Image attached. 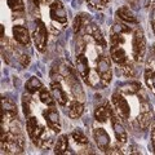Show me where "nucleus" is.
<instances>
[{
	"mask_svg": "<svg viewBox=\"0 0 155 155\" xmlns=\"http://www.w3.org/2000/svg\"><path fill=\"white\" fill-rule=\"evenodd\" d=\"M145 81H146L147 87L155 94V69H153V67L146 69V71H145Z\"/></svg>",
	"mask_w": 155,
	"mask_h": 155,
	"instance_id": "obj_24",
	"label": "nucleus"
},
{
	"mask_svg": "<svg viewBox=\"0 0 155 155\" xmlns=\"http://www.w3.org/2000/svg\"><path fill=\"white\" fill-rule=\"evenodd\" d=\"M13 38L17 43H19L21 45H27L30 43V34L28 30L25 26L16 25L13 26Z\"/></svg>",
	"mask_w": 155,
	"mask_h": 155,
	"instance_id": "obj_13",
	"label": "nucleus"
},
{
	"mask_svg": "<svg viewBox=\"0 0 155 155\" xmlns=\"http://www.w3.org/2000/svg\"><path fill=\"white\" fill-rule=\"evenodd\" d=\"M44 119L47 122L48 128L52 129L53 133H58L61 130V120H60V114L58 111L53 107L48 109L47 111H44Z\"/></svg>",
	"mask_w": 155,
	"mask_h": 155,
	"instance_id": "obj_8",
	"label": "nucleus"
},
{
	"mask_svg": "<svg viewBox=\"0 0 155 155\" xmlns=\"http://www.w3.org/2000/svg\"><path fill=\"white\" fill-rule=\"evenodd\" d=\"M96 71L98 72L100 79H101V84L104 87L107 85L111 81V78H113V71H111V65L107 57H105L101 54L97 60L96 64Z\"/></svg>",
	"mask_w": 155,
	"mask_h": 155,
	"instance_id": "obj_6",
	"label": "nucleus"
},
{
	"mask_svg": "<svg viewBox=\"0 0 155 155\" xmlns=\"http://www.w3.org/2000/svg\"><path fill=\"white\" fill-rule=\"evenodd\" d=\"M153 30H154V34H155V21L153 22Z\"/></svg>",
	"mask_w": 155,
	"mask_h": 155,
	"instance_id": "obj_33",
	"label": "nucleus"
},
{
	"mask_svg": "<svg viewBox=\"0 0 155 155\" xmlns=\"http://www.w3.org/2000/svg\"><path fill=\"white\" fill-rule=\"evenodd\" d=\"M151 120H153L151 110H150V107H145L141 113H140V115L136 118L134 124L137 125L138 129H146L150 125V123H151Z\"/></svg>",
	"mask_w": 155,
	"mask_h": 155,
	"instance_id": "obj_15",
	"label": "nucleus"
},
{
	"mask_svg": "<svg viewBox=\"0 0 155 155\" xmlns=\"http://www.w3.org/2000/svg\"><path fill=\"white\" fill-rule=\"evenodd\" d=\"M93 138L96 141L97 147H98L101 151H106V153H107V150L110 147V142H111L109 133L106 132L104 128H94V130H93Z\"/></svg>",
	"mask_w": 155,
	"mask_h": 155,
	"instance_id": "obj_9",
	"label": "nucleus"
},
{
	"mask_svg": "<svg viewBox=\"0 0 155 155\" xmlns=\"http://www.w3.org/2000/svg\"><path fill=\"white\" fill-rule=\"evenodd\" d=\"M17 116V107L11 100L8 98H3V109H2V119L3 123L13 120Z\"/></svg>",
	"mask_w": 155,
	"mask_h": 155,
	"instance_id": "obj_11",
	"label": "nucleus"
},
{
	"mask_svg": "<svg viewBox=\"0 0 155 155\" xmlns=\"http://www.w3.org/2000/svg\"><path fill=\"white\" fill-rule=\"evenodd\" d=\"M111 104L114 106V110L116 111V114L119 115L120 119L123 120H129L130 116V107L128 101L124 98V96L122 94V92H116L111 97Z\"/></svg>",
	"mask_w": 155,
	"mask_h": 155,
	"instance_id": "obj_4",
	"label": "nucleus"
},
{
	"mask_svg": "<svg viewBox=\"0 0 155 155\" xmlns=\"http://www.w3.org/2000/svg\"><path fill=\"white\" fill-rule=\"evenodd\" d=\"M116 16L119 17V19H122L125 23H137V18H136L134 13L130 11L127 7H122L116 11Z\"/></svg>",
	"mask_w": 155,
	"mask_h": 155,
	"instance_id": "obj_18",
	"label": "nucleus"
},
{
	"mask_svg": "<svg viewBox=\"0 0 155 155\" xmlns=\"http://www.w3.org/2000/svg\"><path fill=\"white\" fill-rule=\"evenodd\" d=\"M145 53H146V39H145L143 31L137 28L132 36V56L137 62L143 61Z\"/></svg>",
	"mask_w": 155,
	"mask_h": 155,
	"instance_id": "obj_2",
	"label": "nucleus"
},
{
	"mask_svg": "<svg viewBox=\"0 0 155 155\" xmlns=\"http://www.w3.org/2000/svg\"><path fill=\"white\" fill-rule=\"evenodd\" d=\"M22 106H23V113H25L26 116H30V97H26L23 96V100H22Z\"/></svg>",
	"mask_w": 155,
	"mask_h": 155,
	"instance_id": "obj_29",
	"label": "nucleus"
},
{
	"mask_svg": "<svg viewBox=\"0 0 155 155\" xmlns=\"http://www.w3.org/2000/svg\"><path fill=\"white\" fill-rule=\"evenodd\" d=\"M87 22H88V19H87L85 14H79L78 17H75L74 25H72V27H74V32L75 34L79 32L84 26H87Z\"/></svg>",
	"mask_w": 155,
	"mask_h": 155,
	"instance_id": "obj_25",
	"label": "nucleus"
},
{
	"mask_svg": "<svg viewBox=\"0 0 155 155\" xmlns=\"http://www.w3.org/2000/svg\"><path fill=\"white\" fill-rule=\"evenodd\" d=\"M49 14H51V19L53 22L61 23V25H66L67 23V12L60 0H54L51 4L49 8Z\"/></svg>",
	"mask_w": 155,
	"mask_h": 155,
	"instance_id": "obj_7",
	"label": "nucleus"
},
{
	"mask_svg": "<svg viewBox=\"0 0 155 155\" xmlns=\"http://www.w3.org/2000/svg\"><path fill=\"white\" fill-rule=\"evenodd\" d=\"M87 32L92 36V39H93L94 43H96V45H98L101 48L106 47V40L104 39L102 34H101V31H100V28L97 27L96 25H91L89 27H87Z\"/></svg>",
	"mask_w": 155,
	"mask_h": 155,
	"instance_id": "obj_17",
	"label": "nucleus"
},
{
	"mask_svg": "<svg viewBox=\"0 0 155 155\" xmlns=\"http://www.w3.org/2000/svg\"><path fill=\"white\" fill-rule=\"evenodd\" d=\"M154 54H155V45H154Z\"/></svg>",
	"mask_w": 155,
	"mask_h": 155,
	"instance_id": "obj_34",
	"label": "nucleus"
},
{
	"mask_svg": "<svg viewBox=\"0 0 155 155\" xmlns=\"http://www.w3.org/2000/svg\"><path fill=\"white\" fill-rule=\"evenodd\" d=\"M34 4H36V5H39V4H41V3H44L45 0H32Z\"/></svg>",
	"mask_w": 155,
	"mask_h": 155,
	"instance_id": "obj_32",
	"label": "nucleus"
},
{
	"mask_svg": "<svg viewBox=\"0 0 155 155\" xmlns=\"http://www.w3.org/2000/svg\"><path fill=\"white\" fill-rule=\"evenodd\" d=\"M39 98L47 106H54V104H56V98H54V96H53L52 91H48L47 88H41L39 91Z\"/></svg>",
	"mask_w": 155,
	"mask_h": 155,
	"instance_id": "obj_21",
	"label": "nucleus"
},
{
	"mask_svg": "<svg viewBox=\"0 0 155 155\" xmlns=\"http://www.w3.org/2000/svg\"><path fill=\"white\" fill-rule=\"evenodd\" d=\"M71 137H72V140H74L78 145H87V143H88V138H87V136L81 132V130H79V129L74 130V132L71 133Z\"/></svg>",
	"mask_w": 155,
	"mask_h": 155,
	"instance_id": "obj_26",
	"label": "nucleus"
},
{
	"mask_svg": "<svg viewBox=\"0 0 155 155\" xmlns=\"http://www.w3.org/2000/svg\"><path fill=\"white\" fill-rule=\"evenodd\" d=\"M119 92L122 93H128V94H136L141 92V84L137 81H130V83H124L119 87Z\"/></svg>",
	"mask_w": 155,
	"mask_h": 155,
	"instance_id": "obj_20",
	"label": "nucleus"
},
{
	"mask_svg": "<svg viewBox=\"0 0 155 155\" xmlns=\"http://www.w3.org/2000/svg\"><path fill=\"white\" fill-rule=\"evenodd\" d=\"M110 118V113H109V106H98L96 110H94V119L100 123H104L106 122Z\"/></svg>",
	"mask_w": 155,
	"mask_h": 155,
	"instance_id": "obj_23",
	"label": "nucleus"
},
{
	"mask_svg": "<svg viewBox=\"0 0 155 155\" xmlns=\"http://www.w3.org/2000/svg\"><path fill=\"white\" fill-rule=\"evenodd\" d=\"M83 111H84V106L81 102L76 100H72V101H69L67 104V114L71 119H78L83 115Z\"/></svg>",
	"mask_w": 155,
	"mask_h": 155,
	"instance_id": "obj_16",
	"label": "nucleus"
},
{
	"mask_svg": "<svg viewBox=\"0 0 155 155\" xmlns=\"http://www.w3.org/2000/svg\"><path fill=\"white\" fill-rule=\"evenodd\" d=\"M8 5L13 12H22L25 9L23 0H8Z\"/></svg>",
	"mask_w": 155,
	"mask_h": 155,
	"instance_id": "obj_27",
	"label": "nucleus"
},
{
	"mask_svg": "<svg viewBox=\"0 0 155 155\" xmlns=\"http://www.w3.org/2000/svg\"><path fill=\"white\" fill-rule=\"evenodd\" d=\"M43 88V83L38 79L36 76H31L30 79L26 81V91L28 93H36Z\"/></svg>",
	"mask_w": 155,
	"mask_h": 155,
	"instance_id": "obj_22",
	"label": "nucleus"
},
{
	"mask_svg": "<svg viewBox=\"0 0 155 155\" xmlns=\"http://www.w3.org/2000/svg\"><path fill=\"white\" fill-rule=\"evenodd\" d=\"M27 133L32 140L34 145L38 147H49L52 143V136L48 134L47 128L44 125L39 123V120L35 116H27V123H26Z\"/></svg>",
	"mask_w": 155,
	"mask_h": 155,
	"instance_id": "obj_1",
	"label": "nucleus"
},
{
	"mask_svg": "<svg viewBox=\"0 0 155 155\" xmlns=\"http://www.w3.org/2000/svg\"><path fill=\"white\" fill-rule=\"evenodd\" d=\"M76 69H78V71H79L80 76L83 78L85 81H88V78L91 75L92 70L89 67L88 58H87L85 54H83V53H80V54L76 57Z\"/></svg>",
	"mask_w": 155,
	"mask_h": 155,
	"instance_id": "obj_12",
	"label": "nucleus"
},
{
	"mask_svg": "<svg viewBox=\"0 0 155 155\" xmlns=\"http://www.w3.org/2000/svg\"><path fill=\"white\" fill-rule=\"evenodd\" d=\"M51 91H52L53 96H54L56 101L60 105L65 106V105L69 104V97H67V93L65 92V89L62 88V85L58 83V81H53V83L51 84Z\"/></svg>",
	"mask_w": 155,
	"mask_h": 155,
	"instance_id": "obj_14",
	"label": "nucleus"
},
{
	"mask_svg": "<svg viewBox=\"0 0 155 155\" xmlns=\"http://www.w3.org/2000/svg\"><path fill=\"white\" fill-rule=\"evenodd\" d=\"M151 149H153V153L155 154V127L151 130Z\"/></svg>",
	"mask_w": 155,
	"mask_h": 155,
	"instance_id": "obj_31",
	"label": "nucleus"
},
{
	"mask_svg": "<svg viewBox=\"0 0 155 155\" xmlns=\"http://www.w3.org/2000/svg\"><path fill=\"white\" fill-rule=\"evenodd\" d=\"M19 61H21V65H22V66L26 67V66H28V64H30V57L26 56V54H23Z\"/></svg>",
	"mask_w": 155,
	"mask_h": 155,
	"instance_id": "obj_30",
	"label": "nucleus"
},
{
	"mask_svg": "<svg viewBox=\"0 0 155 155\" xmlns=\"http://www.w3.org/2000/svg\"><path fill=\"white\" fill-rule=\"evenodd\" d=\"M110 57L116 65L119 66H123L125 64H128V56H127V52L124 51V48L122 45H114L111 44L110 47Z\"/></svg>",
	"mask_w": 155,
	"mask_h": 155,
	"instance_id": "obj_10",
	"label": "nucleus"
},
{
	"mask_svg": "<svg viewBox=\"0 0 155 155\" xmlns=\"http://www.w3.org/2000/svg\"><path fill=\"white\" fill-rule=\"evenodd\" d=\"M107 106H109V113H110V120H111V124H113V129H114L115 137L118 140V143H125L128 140L127 130L124 129L123 123L119 120L120 118L116 114V111H114V109H111L110 104H107Z\"/></svg>",
	"mask_w": 155,
	"mask_h": 155,
	"instance_id": "obj_5",
	"label": "nucleus"
},
{
	"mask_svg": "<svg viewBox=\"0 0 155 155\" xmlns=\"http://www.w3.org/2000/svg\"><path fill=\"white\" fill-rule=\"evenodd\" d=\"M88 2V4L91 7H93L96 9H104L106 5H107V3H109V0H87Z\"/></svg>",
	"mask_w": 155,
	"mask_h": 155,
	"instance_id": "obj_28",
	"label": "nucleus"
},
{
	"mask_svg": "<svg viewBox=\"0 0 155 155\" xmlns=\"http://www.w3.org/2000/svg\"><path fill=\"white\" fill-rule=\"evenodd\" d=\"M32 39L36 49L39 52H44L47 47V41H48V31L45 25L40 19L35 21V27H34V31H32Z\"/></svg>",
	"mask_w": 155,
	"mask_h": 155,
	"instance_id": "obj_3",
	"label": "nucleus"
},
{
	"mask_svg": "<svg viewBox=\"0 0 155 155\" xmlns=\"http://www.w3.org/2000/svg\"><path fill=\"white\" fill-rule=\"evenodd\" d=\"M67 150H69V138H67V136H60L54 145V153L64 155L69 153Z\"/></svg>",
	"mask_w": 155,
	"mask_h": 155,
	"instance_id": "obj_19",
	"label": "nucleus"
}]
</instances>
